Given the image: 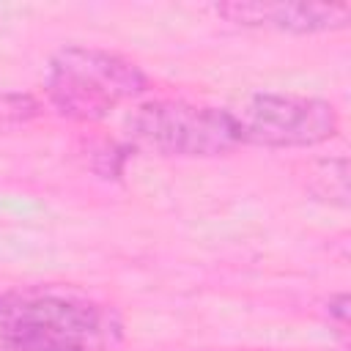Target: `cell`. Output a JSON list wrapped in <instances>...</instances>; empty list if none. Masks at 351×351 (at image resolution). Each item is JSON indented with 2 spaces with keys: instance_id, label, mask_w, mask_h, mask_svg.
I'll list each match as a JSON object with an SVG mask.
<instances>
[{
  "instance_id": "obj_1",
  "label": "cell",
  "mask_w": 351,
  "mask_h": 351,
  "mask_svg": "<svg viewBox=\"0 0 351 351\" xmlns=\"http://www.w3.org/2000/svg\"><path fill=\"white\" fill-rule=\"evenodd\" d=\"M118 340L115 310L77 288L22 285L0 293V351H110Z\"/></svg>"
},
{
  "instance_id": "obj_2",
  "label": "cell",
  "mask_w": 351,
  "mask_h": 351,
  "mask_svg": "<svg viewBox=\"0 0 351 351\" xmlns=\"http://www.w3.org/2000/svg\"><path fill=\"white\" fill-rule=\"evenodd\" d=\"M148 77L118 52L99 47H63L49 58L44 93L71 121H101L118 104L145 93Z\"/></svg>"
},
{
  "instance_id": "obj_3",
  "label": "cell",
  "mask_w": 351,
  "mask_h": 351,
  "mask_svg": "<svg viewBox=\"0 0 351 351\" xmlns=\"http://www.w3.org/2000/svg\"><path fill=\"white\" fill-rule=\"evenodd\" d=\"M126 134L137 148L159 156H222L241 145L230 110L184 99L137 104L126 118Z\"/></svg>"
},
{
  "instance_id": "obj_4",
  "label": "cell",
  "mask_w": 351,
  "mask_h": 351,
  "mask_svg": "<svg viewBox=\"0 0 351 351\" xmlns=\"http://www.w3.org/2000/svg\"><path fill=\"white\" fill-rule=\"evenodd\" d=\"M230 115L241 145L310 148L332 140L340 129L329 101L296 93H255Z\"/></svg>"
},
{
  "instance_id": "obj_5",
  "label": "cell",
  "mask_w": 351,
  "mask_h": 351,
  "mask_svg": "<svg viewBox=\"0 0 351 351\" xmlns=\"http://www.w3.org/2000/svg\"><path fill=\"white\" fill-rule=\"evenodd\" d=\"M217 14L244 27H266L280 33L340 30L351 19L346 5L321 3H225L217 5Z\"/></svg>"
},
{
  "instance_id": "obj_6",
  "label": "cell",
  "mask_w": 351,
  "mask_h": 351,
  "mask_svg": "<svg viewBox=\"0 0 351 351\" xmlns=\"http://www.w3.org/2000/svg\"><path fill=\"white\" fill-rule=\"evenodd\" d=\"M38 112V104L30 96H3L0 99V129L19 126Z\"/></svg>"
}]
</instances>
